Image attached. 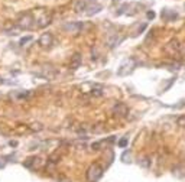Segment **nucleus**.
Wrapping results in <instances>:
<instances>
[{"label":"nucleus","mask_w":185,"mask_h":182,"mask_svg":"<svg viewBox=\"0 0 185 182\" xmlns=\"http://www.w3.org/2000/svg\"><path fill=\"white\" fill-rule=\"evenodd\" d=\"M16 25L22 30H29V29H32L35 26V19H33L32 13H23V15H20V18L16 22Z\"/></svg>","instance_id":"obj_1"},{"label":"nucleus","mask_w":185,"mask_h":182,"mask_svg":"<svg viewBox=\"0 0 185 182\" xmlns=\"http://www.w3.org/2000/svg\"><path fill=\"white\" fill-rule=\"evenodd\" d=\"M103 176V168L98 163H92L87 169V181L88 182H97Z\"/></svg>","instance_id":"obj_2"},{"label":"nucleus","mask_w":185,"mask_h":182,"mask_svg":"<svg viewBox=\"0 0 185 182\" xmlns=\"http://www.w3.org/2000/svg\"><path fill=\"white\" fill-rule=\"evenodd\" d=\"M135 65H136V62H135L133 58L124 59V61L120 64V67L117 68V75H119V77H126V75H129L130 72L133 71Z\"/></svg>","instance_id":"obj_3"},{"label":"nucleus","mask_w":185,"mask_h":182,"mask_svg":"<svg viewBox=\"0 0 185 182\" xmlns=\"http://www.w3.org/2000/svg\"><path fill=\"white\" fill-rule=\"evenodd\" d=\"M35 19V25H36V28H46L49 23H51V20H52V16L45 12V10L41 9V13H39V16L38 18H33Z\"/></svg>","instance_id":"obj_4"},{"label":"nucleus","mask_w":185,"mask_h":182,"mask_svg":"<svg viewBox=\"0 0 185 182\" xmlns=\"http://www.w3.org/2000/svg\"><path fill=\"white\" fill-rule=\"evenodd\" d=\"M84 28L83 22H67L64 25V30L67 33H73V35H78Z\"/></svg>","instance_id":"obj_5"},{"label":"nucleus","mask_w":185,"mask_h":182,"mask_svg":"<svg viewBox=\"0 0 185 182\" xmlns=\"http://www.w3.org/2000/svg\"><path fill=\"white\" fill-rule=\"evenodd\" d=\"M113 113L116 116H119V117H126L127 113H129V107L124 104V103H117V104H114V107H113Z\"/></svg>","instance_id":"obj_6"},{"label":"nucleus","mask_w":185,"mask_h":182,"mask_svg":"<svg viewBox=\"0 0 185 182\" xmlns=\"http://www.w3.org/2000/svg\"><path fill=\"white\" fill-rule=\"evenodd\" d=\"M39 45L42 46V48H48V46H51L52 45V33H42L41 35V38H39Z\"/></svg>","instance_id":"obj_7"},{"label":"nucleus","mask_w":185,"mask_h":182,"mask_svg":"<svg viewBox=\"0 0 185 182\" xmlns=\"http://www.w3.org/2000/svg\"><path fill=\"white\" fill-rule=\"evenodd\" d=\"M165 49H166V52H169L171 55H175V52L178 54V55L181 54V45H179L176 41H171V42L166 45V48Z\"/></svg>","instance_id":"obj_8"},{"label":"nucleus","mask_w":185,"mask_h":182,"mask_svg":"<svg viewBox=\"0 0 185 182\" xmlns=\"http://www.w3.org/2000/svg\"><path fill=\"white\" fill-rule=\"evenodd\" d=\"M25 168H28V169H33V168H38L39 165H41V158H36V156H33V158H29L25 161Z\"/></svg>","instance_id":"obj_9"},{"label":"nucleus","mask_w":185,"mask_h":182,"mask_svg":"<svg viewBox=\"0 0 185 182\" xmlns=\"http://www.w3.org/2000/svg\"><path fill=\"white\" fill-rule=\"evenodd\" d=\"M81 55L80 54H74L73 57H71V61H70V68L71 69H77V68H80L81 65Z\"/></svg>","instance_id":"obj_10"},{"label":"nucleus","mask_w":185,"mask_h":182,"mask_svg":"<svg viewBox=\"0 0 185 182\" xmlns=\"http://www.w3.org/2000/svg\"><path fill=\"white\" fill-rule=\"evenodd\" d=\"M85 9H87V1H85V0H77L75 7H74L75 12H77V13H81V12H84Z\"/></svg>","instance_id":"obj_11"},{"label":"nucleus","mask_w":185,"mask_h":182,"mask_svg":"<svg viewBox=\"0 0 185 182\" xmlns=\"http://www.w3.org/2000/svg\"><path fill=\"white\" fill-rule=\"evenodd\" d=\"M101 10V6L100 4H92V6H90L88 9H87V16H92V15H97L98 12Z\"/></svg>","instance_id":"obj_12"},{"label":"nucleus","mask_w":185,"mask_h":182,"mask_svg":"<svg viewBox=\"0 0 185 182\" xmlns=\"http://www.w3.org/2000/svg\"><path fill=\"white\" fill-rule=\"evenodd\" d=\"M91 94L92 96H95V97H100L103 96V87L101 85H98V84H94V85L91 87Z\"/></svg>","instance_id":"obj_13"},{"label":"nucleus","mask_w":185,"mask_h":182,"mask_svg":"<svg viewBox=\"0 0 185 182\" xmlns=\"http://www.w3.org/2000/svg\"><path fill=\"white\" fill-rule=\"evenodd\" d=\"M120 41H121V38H117V35H114V36H111V38L107 41V45H109V48H114Z\"/></svg>","instance_id":"obj_14"},{"label":"nucleus","mask_w":185,"mask_h":182,"mask_svg":"<svg viewBox=\"0 0 185 182\" xmlns=\"http://www.w3.org/2000/svg\"><path fill=\"white\" fill-rule=\"evenodd\" d=\"M139 165L142 166V168H145V169H148L149 166H150V161H149V158H143L140 162H139Z\"/></svg>","instance_id":"obj_15"},{"label":"nucleus","mask_w":185,"mask_h":182,"mask_svg":"<svg viewBox=\"0 0 185 182\" xmlns=\"http://www.w3.org/2000/svg\"><path fill=\"white\" fill-rule=\"evenodd\" d=\"M44 129V126L41 125V123H33V125H30V130L32 132H41Z\"/></svg>","instance_id":"obj_16"},{"label":"nucleus","mask_w":185,"mask_h":182,"mask_svg":"<svg viewBox=\"0 0 185 182\" xmlns=\"http://www.w3.org/2000/svg\"><path fill=\"white\" fill-rule=\"evenodd\" d=\"M30 41H32V36H25V38H22L20 41H19V45H20V46H25V45L29 43Z\"/></svg>","instance_id":"obj_17"},{"label":"nucleus","mask_w":185,"mask_h":182,"mask_svg":"<svg viewBox=\"0 0 185 182\" xmlns=\"http://www.w3.org/2000/svg\"><path fill=\"white\" fill-rule=\"evenodd\" d=\"M176 125L179 126V127H185V114L184 116H179V117H178V120H176Z\"/></svg>","instance_id":"obj_18"},{"label":"nucleus","mask_w":185,"mask_h":182,"mask_svg":"<svg viewBox=\"0 0 185 182\" xmlns=\"http://www.w3.org/2000/svg\"><path fill=\"white\" fill-rule=\"evenodd\" d=\"M119 146H120V147H126V146H127V139H126V137H123L120 142H119Z\"/></svg>","instance_id":"obj_19"},{"label":"nucleus","mask_w":185,"mask_h":182,"mask_svg":"<svg viewBox=\"0 0 185 182\" xmlns=\"http://www.w3.org/2000/svg\"><path fill=\"white\" fill-rule=\"evenodd\" d=\"M155 18V12H148V19H153Z\"/></svg>","instance_id":"obj_20"},{"label":"nucleus","mask_w":185,"mask_h":182,"mask_svg":"<svg viewBox=\"0 0 185 182\" xmlns=\"http://www.w3.org/2000/svg\"><path fill=\"white\" fill-rule=\"evenodd\" d=\"M58 182H70V181H68V179H65V178H61Z\"/></svg>","instance_id":"obj_21"},{"label":"nucleus","mask_w":185,"mask_h":182,"mask_svg":"<svg viewBox=\"0 0 185 182\" xmlns=\"http://www.w3.org/2000/svg\"><path fill=\"white\" fill-rule=\"evenodd\" d=\"M117 1H120V0H113V3H117Z\"/></svg>","instance_id":"obj_22"}]
</instances>
